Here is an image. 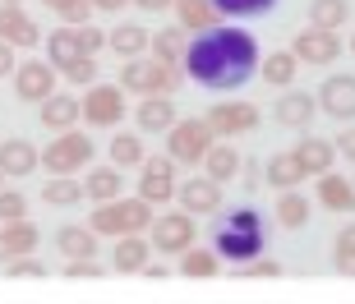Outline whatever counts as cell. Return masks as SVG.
<instances>
[{"label":"cell","mask_w":355,"mask_h":304,"mask_svg":"<svg viewBox=\"0 0 355 304\" xmlns=\"http://www.w3.org/2000/svg\"><path fill=\"white\" fill-rule=\"evenodd\" d=\"M83 125H97V129H111L125 116V88L120 83H88V93L79 102Z\"/></svg>","instance_id":"cell-7"},{"label":"cell","mask_w":355,"mask_h":304,"mask_svg":"<svg viewBox=\"0 0 355 304\" xmlns=\"http://www.w3.org/2000/svg\"><path fill=\"white\" fill-rule=\"evenodd\" d=\"M0 244H5L10 258H19V253H37L42 249L37 222H28V217H19V222H0ZM10 258H5V263H10Z\"/></svg>","instance_id":"cell-23"},{"label":"cell","mask_w":355,"mask_h":304,"mask_svg":"<svg viewBox=\"0 0 355 304\" xmlns=\"http://www.w3.org/2000/svg\"><path fill=\"white\" fill-rule=\"evenodd\" d=\"M277 222L286 226V231H300V226H309V217H314V203L304 199L300 189H282V199H277Z\"/></svg>","instance_id":"cell-29"},{"label":"cell","mask_w":355,"mask_h":304,"mask_svg":"<svg viewBox=\"0 0 355 304\" xmlns=\"http://www.w3.org/2000/svg\"><path fill=\"white\" fill-rule=\"evenodd\" d=\"M291 55H295L300 65H332V60L342 55V37H337L332 28H314L309 24V33H295Z\"/></svg>","instance_id":"cell-11"},{"label":"cell","mask_w":355,"mask_h":304,"mask_svg":"<svg viewBox=\"0 0 355 304\" xmlns=\"http://www.w3.org/2000/svg\"><path fill=\"white\" fill-rule=\"evenodd\" d=\"M120 185H125V180H120V166H111V161H106V166H92V171L83 175V194H88L92 203L120 199Z\"/></svg>","instance_id":"cell-30"},{"label":"cell","mask_w":355,"mask_h":304,"mask_svg":"<svg viewBox=\"0 0 355 304\" xmlns=\"http://www.w3.org/2000/svg\"><path fill=\"white\" fill-rule=\"evenodd\" d=\"M268 244V226H263V212L259 208H231V217H222V222L212 226V249L222 253L226 263H250V258H259Z\"/></svg>","instance_id":"cell-2"},{"label":"cell","mask_w":355,"mask_h":304,"mask_svg":"<svg viewBox=\"0 0 355 304\" xmlns=\"http://www.w3.org/2000/svg\"><path fill=\"white\" fill-rule=\"evenodd\" d=\"M240 175H245V185H263V171H259V161H240Z\"/></svg>","instance_id":"cell-47"},{"label":"cell","mask_w":355,"mask_h":304,"mask_svg":"<svg viewBox=\"0 0 355 304\" xmlns=\"http://www.w3.org/2000/svg\"><path fill=\"white\" fill-rule=\"evenodd\" d=\"M42 5L55 10L69 28H79V24H88V19H92V0H42Z\"/></svg>","instance_id":"cell-39"},{"label":"cell","mask_w":355,"mask_h":304,"mask_svg":"<svg viewBox=\"0 0 355 304\" xmlns=\"http://www.w3.org/2000/svg\"><path fill=\"white\" fill-rule=\"evenodd\" d=\"M314 102H318V111L332 116V120H355V74H332V79H323Z\"/></svg>","instance_id":"cell-14"},{"label":"cell","mask_w":355,"mask_h":304,"mask_svg":"<svg viewBox=\"0 0 355 304\" xmlns=\"http://www.w3.org/2000/svg\"><path fill=\"white\" fill-rule=\"evenodd\" d=\"M222 272V253L217 249H180V277H189V281H208V277H217Z\"/></svg>","instance_id":"cell-32"},{"label":"cell","mask_w":355,"mask_h":304,"mask_svg":"<svg viewBox=\"0 0 355 304\" xmlns=\"http://www.w3.org/2000/svg\"><path fill=\"white\" fill-rule=\"evenodd\" d=\"M14 93L24 102H42L55 93V65L51 60H19L14 65Z\"/></svg>","instance_id":"cell-12"},{"label":"cell","mask_w":355,"mask_h":304,"mask_svg":"<svg viewBox=\"0 0 355 304\" xmlns=\"http://www.w3.org/2000/svg\"><path fill=\"white\" fill-rule=\"evenodd\" d=\"M175 199H180V208L189 212V217H212V212H222V180H212V175H203V180H180V185H175Z\"/></svg>","instance_id":"cell-13"},{"label":"cell","mask_w":355,"mask_h":304,"mask_svg":"<svg viewBox=\"0 0 355 304\" xmlns=\"http://www.w3.org/2000/svg\"><path fill=\"white\" fill-rule=\"evenodd\" d=\"M42 199L51 203V208H74V203L83 199V180H74V175H55V180L42 185Z\"/></svg>","instance_id":"cell-36"},{"label":"cell","mask_w":355,"mask_h":304,"mask_svg":"<svg viewBox=\"0 0 355 304\" xmlns=\"http://www.w3.org/2000/svg\"><path fill=\"white\" fill-rule=\"evenodd\" d=\"M28 217V199L19 189H0V222H19Z\"/></svg>","instance_id":"cell-42"},{"label":"cell","mask_w":355,"mask_h":304,"mask_svg":"<svg viewBox=\"0 0 355 304\" xmlns=\"http://www.w3.org/2000/svg\"><path fill=\"white\" fill-rule=\"evenodd\" d=\"M153 217H157V212H153L148 199H125V194H120V199L97 203L92 217H88V226L97 231V235L116 240V235H144L148 226H153Z\"/></svg>","instance_id":"cell-3"},{"label":"cell","mask_w":355,"mask_h":304,"mask_svg":"<svg viewBox=\"0 0 355 304\" xmlns=\"http://www.w3.org/2000/svg\"><path fill=\"white\" fill-rule=\"evenodd\" d=\"M139 199L153 208H166L175 199V161L171 157H144L139 161Z\"/></svg>","instance_id":"cell-9"},{"label":"cell","mask_w":355,"mask_h":304,"mask_svg":"<svg viewBox=\"0 0 355 304\" xmlns=\"http://www.w3.org/2000/svg\"><path fill=\"white\" fill-rule=\"evenodd\" d=\"M37 166H42V152L28 138H0V171H5V180H24Z\"/></svg>","instance_id":"cell-17"},{"label":"cell","mask_w":355,"mask_h":304,"mask_svg":"<svg viewBox=\"0 0 355 304\" xmlns=\"http://www.w3.org/2000/svg\"><path fill=\"white\" fill-rule=\"evenodd\" d=\"M5 272H10L14 281H28V277H46V263H42L37 253H19V258L5 263Z\"/></svg>","instance_id":"cell-40"},{"label":"cell","mask_w":355,"mask_h":304,"mask_svg":"<svg viewBox=\"0 0 355 304\" xmlns=\"http://www.w3.org/2000/svg\"><path fill=\"white\" fill-rule=\"evenodd\" d=\"M0 42H10L14 51H19V46H37L42 42L37 19H33L24 5H0Z\"/></svg>","instance_id":"cell-15"},{"label":"cell","mask_w":355,"mask_h":304,"mask_svg":"<svg viewBox=\"0 0 355 304\" xmlns=\"http://www.w3.org/2000/svg\"><path fill=\"white\" fill-rule=\"evenodd\" d=\"M295 74H300V60L291 51H268V60H259V79H263L268 88H291Z\"/></svg>","instance_id":"cell-28"},{"label":"cell","mask_w":355,"mask_h":304,"mask_svg":"<svg viewBox=\"0 0 355 304\" xmlns=\"http://www.w3.org/2000/svg\"><path fill=\"white\" fill-rule=\"evenodd\" d=\"M60 74H65L74 88H88V83H97V55H79V60L69 69H60Z\"/></svg>","instance_id":"cell-41"},{"label":"cell","mask_w":355,"mask_h":304,"mask_svg":"<svg viewBox=\"0 0 355 304\" xmlns=\"http://www.w3.org/2000/svg\"><path fill=\"white\" fill-rule=\"evenodd\" d=\"M291 152H295V161H300L304 180H309V175L332 171V161H337V143H332V138H318V134H304Z\"/></svg>","instance_id":"cell-18"},{"label":"cell","mask_w":355,"mask_h":304,"mask_svg":"<svg viewBox=\"0 0 355 304\" xmlns=\"http://www.w3.org/2000/svg\"><path fill=\"white\" fill-rule=\"evenodd\" d=\"M346 14H351V0H309V24L314 28H337L346 24Z\"/></svg>","instance_id":"cell-37"},{"label":"cell","mask_w":355,"mask_h":304,"mask_svg":"<svg viewBox=\"0 0 355 304\" xmlns=\"http://www.w3.org/2000/svg\"><path fill=\"white\" fill-rule=\"evenodd\" d=\"M97 231H92V226H60V231H55V249L65 253V258H97Z\"/></svg>","instance_id":"cell-24"},{"label":"cell","mask_w":355,"mask_h":304,"mask_svg":"<svg viewBox=\"0 0 355 304\" xmlns=\"http://www.w3.org/2000/svg\"><path fill=\"white\" fill-rule=\"evenodd\" d=\"M184 46H189V33H184L180 24H175V28H157L153 42H148V55H157V60H166V65H180Z\"/></svg>","instance_id":"cell-31"},{"label":"cell","mask_w":355,"mask_h":304,"mask_svg":"<svg viewBox=\"0 0 355 304\" xmlns=\"http://www.w3.org/2000/svg\"><path fill=\"white\" fill-rule=\"evenodd\" d=\"M92 161V138L79 129H60L55 134V143H46V152H42V171L46 175H79L88 171Z\"/></svg>","instance_id":"cell-6"},{"label":"cell","mask_w":355,"mask_h":304,"mask_svg":"<svg viewBox=\"0 0 355 304\" xmlns=\"http://www.w3.org/2000/svg\"><path fill=\"white\" fill-rule=\"evenodd\" d=\"M259 60L263 55H259L254 33L231 28V24H212L189 37L180 69L208 93H236V88H245L259 74Z\"/></svg>","instance_id":"cell-1"},{"label":"cell","mask_w":355,"mask_h":304,"mask_svg":"<svg viewBox=\"0 0 355 304\" xmlns=\"http://www.w3.org/2000/svg\"><path fill=\"white\" fill-rule=\"evenodd\" d=\"M102 272H106V267L97 263V258H65V277H69V281H79V277L97 281V277H102Z\"/></svg>","instance_id":"cell-43"},{"label":"cell","mask_w":355,"mask_h":304,"mask_svg":"<svg viewBox=\"0 0 355 304\" xmlns=\"http://www.w3.org/2000/svg\"><path fill=\"white\" fill-rule=\"evenodd\" d=\"M171 10H175V19H180L184 33H203V28L222 24V14H217L212 0H171Z\"/></svg>","instance_id":"cell-26"},{"label":"cell","mask_w":355,"mask_h":304,"mask_svg":"<svg viewBox=\"0 0 355 304\" xmlns=\"http://www.w3.org/2000/svg\"><path fill=\"white\" fill-rule=\"evenodd\" d=\"M106 152H111V166H120V171H130V166H139V161L148 157L144 134H130V129H120L116 138L106 143Z\"/></svg>","instance_id":"cell-34"},{"label":"cell","mask_w":355,"mask_h":304,"mask_svg":"<svg viewBox=\"0 0 355 304\" xmlns=\"http://www.w3.org/2000/svg\"><path fill=\"white\" fill-rule=\"evenodd\" d=\"M337 253H355V222L342 226V235H337Z\"/></svg>","instance_id":"cell-49"},{"label":"cell","mask_w":355,"mask_h":304,"mask_svg":"<svg viewBox=\"0 0 355 304\" xmlns=\"http://www.w3.org/2000/svg\"><path fill=\"white\" fill-rule=\"evenodd\" d=\"M240 277H282V263L277 258H250V263H240Z\"/></svg>","instance_id":"cell-44"},{"label":"cell","mask_w":355,"mask_h":304,"mask_svg":"<svg viewBox=\"0 0 355 304\" xmlns=\"http://www.w3.org/2000/svg\"><path fill=\"white\" fill-rule=\"evenodd\" d=\"M203 120H208V129L217 134V138H245V134L259 129V106H250V102H222V106H212Z\"/></svg>","instance_id":"cell-10"},{"label":"cell","mask_w":355,"mask_h":304,"mask_svg":"<svg viewBox=\"0 0 355 304\" xmlns=\"http://www.w3.org/2000/svg\"><path fill=\"white\" fill-rule=\"evenodd\" d=\"M351 51H355V37H351Z\"/></svg>","instance_id":"cell-57"},{"label":"cell","mask_w":355,"mask_h":304,"mask_svg":"<svg viewBox=\"0 0 355 304\" xmlns=\"http://www.w3.org/2000/svg\"><path fill=\"white\" fill-rule=\"evenodd\" d=\"M148 258H153V240H144V235H116V253H111V267H116L120 277H139Z\"/></svg>","instance_id":"cell-20"},{"label":"cell","mask_w":355,"mask_h":304,"mask_svg":"<svg viewBox=\"0 0 355 304\" xmlns=\"http://www.w3.org/2000/svg\"><path fill=\"white\" fill-rule=\"evenodd\" d=\"M79 46H83V55H97L106 46V33L92 28V24H79Z\"/></svg>","instance_id":"cell-45"},{"label":"cell","mask_w":355,"mask_h":304,"mask_svg":"<svg viewBox=\"0 0 355 304\" xmlns=\"http://www.w3.org/2000/svg\"><path fill=\"white\" fill-rule=\"evenodd\" d=\"M5 258H10V253H5V244H0V263H5Z\"/></svg>","instance_id":"cell-54"},{"label":"cell","mask_w":355,"mask_h":304,"mask_svg":"<svg viewBox=\"0 0 355 304\" xmlns=\"http://www.w3.org/2000/svg\"><path fill=\"white\" fill-rule=\"evenodd\" d=\"M0 5H24V0H0Z\"/></svg>","instance_id":"cell-55"},{"label":"cell","mask_w":355,"mask_h":304,"mask_svg":"<svg viewBox=\"0 0 355 304\" xmlns=\"http://www.w3.org/2000/svg\"><path fill=\"white\" fill-rule=\"evenodd\" d=\"M42 125H46V129L51 134H60V129H74V125H79V97H69V93H51V97H42Z\"/></svg>","instance_id":"cell-22"},{"label":"cell","mask_w":355,"mask_h":304,"mask_svg":"<svg viewBox=\"0 0 355 304\" xmlns=\"http://www.w3.org/2000/svg\"><path fill=\"white\" fill-rule=\"evenodd\" d=\"M318 180V203L328 212H346L351 217L355 212V180H346V175H337V171H323V175H314Z\"/></svg>","instance_id":"cell-21"},{"label":"cell","mask_w":355,"mask_h":304,"mask_svg":"<svg viewBox=\"0 0 355 304\" xmlns=\"http://www.w3.org/2000/svg\"><path fill=\"white\" fill-rule=\"evenodd\" d=\"M139 277H148V281H166V267H162V263H153V258H148V263H144V272H139Z\"/></svg>","instance_id":"cell-50"},{"label":"cell","mask_w":355,"mask_h":304,"mask_svg":"<svg viewBox=\"0 0 355 304\" xmlns=\"http://www.w3.org/2000/svg\"><path fill=\"white\" fill-rule=\"evenodd\" d=\"M148 240H153V253H180L194 244V217L189 212H162L148 226Z\"/></svg>","instance_id":"cell-8"},{"label":"cell","mask_w":355,"mask_h":304,"mask_svg":"<svg viewBox=\"0 0 355 304\" xmlns=\"http://www.w3.org/2000/svg\"><path fill=\"white\" fill-rule=\"evenodd\" d=\"M130 5H139V10L157 14V10H171V0H130Z\"/></svg>","instance_id":"cell-52"},{"label":"cell","mask_w":355,"mask_h":304,"mask_svg":"<svg viewBox=\"0 0 355 304\" xmlns=\"http://www.w3.org/2000/svg\"><path fill=\"white\" fill-rule=\"evenodd\" d=\"M277 125H286V129H309V120L318 116V102L314 93H295V88H282V102H277Z\"/></svg>","instance_id":"cell-19"},{"label":"cell","mask_w":355,"mask_h":304,"mask_svg":"<svg viewBox=\"0 0 355 304\" xmlns=\"http://www.w3.org/2000/svg\"><path fill=\"white\" fill-rule=\"evenodd\" d=\"M83 55V46H79V28H55V33H46V60H51L55 69H69L74 60Z\"/></svg>","instance_id":"cell-27"},{"label":"cell","mask_w":355,"mask_h":304,"mask_svg":"<svg viewBox=\"0 0 355 304\" xmlns=\"http://www.w3.org/2000/svg\"><path fill=\"white\" fill-rule=\"evenodd\" d=\"M332 143H337V152H342V157H351V161H355V125L342 134V138H332Z\"/></svg>","instance_id":"cell-48"},{"label":"cell","mask_w":355,"mask_h":304,"mask_svg":"<svg viewBox=\"0 0 355 304\" xmlns=\"http://www.w3.org/2000/svg\"><path fill=\"white\" fill-rule=\"evenodd\" d=\"M0 189H5V171H0Z\"/></svg>","instance_id":"cell-56"},{"label":"cell","mask_w":355,"mask_h":304,"mask_svg":"<svg viewBox=\"0 0 355 304\" xmlns=\"http://www.w3.org/2000/svg\"><path fill=\"white\" fill-rule=\"evenodd\" d=\"M125 5H130V0H92V10H111V14L125 10Z\"/></svg>","instance_id":"cell-53"},{"label":"cell","mask_w":355,"mask_h":304,"mask_svg":"<svg viewBox=\"0 0 355 304\" xmlns=\"http://www.w3.org/2000/svg\"><path fill=\"white\" fill-rule=\"evenodd\" d=\"M263 175H268V185H272V189H295L304 180L295 152H277V157H268V171Z\"/></svg>","instance_id":"cell-35"},{"label":"cell","mask_w":355,"mask_h":304,"mask_svg":"<svg viewBox=\"0 0 355 304\" xmlns=\"http://www.w3.org/2000/svg\"><path fill=\"white\" fill-rule=\"evenodd\" d=\"M217 143V134L208 129V120H175L171 129H166V157L175 161V166H203V157H208V147Z\"/></svg>","instance_id":"cell-5"},{"label":"cell","mask_w":355,"mask_h":304,"mask_svg":"<svg viewBox=\"0 0 355 304\" xmlns=\"http://www.w3.org/2000/svg\"><path fill=\"white\" fill-rule=\"evenodd\" d=\"M337 272H342V277H355V253H337Z\"/></svg>","instance_id":"cell-51"},{"label":"cell","mask_w":355,"mask_h":304,"mask_svg":"<svg viewBox=\"0 0 355 304\" xmlns=\"http://www.w3.org/2000/svg\"><path fill=\"white\" fill-rule=\"evenodd\" d=\"M148 42H153V33H148L144 24H120L106 33V46L120 55V60H134V55H148Z\"/></svg>","instance_id":"cell-25"},{"label":"cell","mask_w":355,"mask_h":304,"mask_svg":"<svg viewBox=\"0 0 355 304\" xmlns=\"http://www.w3.org/2000/svg\"><path fill=\"white\" fill-rule=\"evenodd\" d=\"M14 65H19V60H14V46H10V42H0V79H10Z\"/></svg>","instance_id":"cell-46"},{"label":"cell","mask_w":355,"mask_h":304,"mask_svg":"<svg viewBox=\"0 0 355 304\" xmlns=\"http://www.w3.org/2000/svg\"><path fill=\"white\" fill-rule=\"evenodd\" d=\"M180 83H184L180 65H166V60H157V55H134V60L120 65V88L134 93V97H153V93L171 97Z\"/></svg>","instance_id":"cell-4"},{"label":"cell","mask_w":355,"mask_h":304,"mask_svg":"<svg viewBox=\"0 0 355 304\" xmlns=\"http://www.w3.org/2000/svg\"><path fill=\"white\" fill-rule=\"evenodd\" d=\"M222 19H259V14H272L277 0H212Z\"/></svg>","instance_id":"cell-38"},{"label":"cell","mask_w":355,"mask_h":304,"mask_svg":"<svg viewBox=\"0 0 355 304\" xmlns=\"http://www.w3.org/2000/svg\"><path fill=\"white\" fill-rule=\"evenodd\" d=\"M134 120H139V134H166L180 120V111H175V102L166 93H153V97H139Z\"/></svg>","instance_id":"cell-16"},{"label":"cell","mask_w":355,"mask_h":304,"mask_svg":"<svg viewBox=\"0 0 355 304\" xmlns=\"http://www.w3.org/2000/svg\"><path fill=\"white\" fill-rule=\"evenodd\" d=\"M203 166H208L212 180H222V185H226V180H236V175H240V152L231 147V138H217V143L208 147Z\"/></svg>","instance_id":"cell-33"}]
</instances>
